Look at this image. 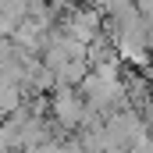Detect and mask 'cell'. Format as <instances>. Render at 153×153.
<instances>
[{
	"label": "cell",
	"mask_w": 153,
	"mask_h": 153,
	"mask_svg": "<svg viewBox=\"0 0 153 153\" xmlns=\"http://www.w3.org/2000/svg\"><path fill=\"white\" fill-rule=\"evenodd\" d=\"M85 100L82 96H75L71 89H61L57 96H53V117L64 125V128H75V125H82L85 121Z\"/></svg>",
	"instance_id": "1"
}]
</instances>
